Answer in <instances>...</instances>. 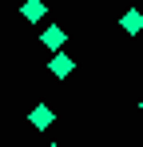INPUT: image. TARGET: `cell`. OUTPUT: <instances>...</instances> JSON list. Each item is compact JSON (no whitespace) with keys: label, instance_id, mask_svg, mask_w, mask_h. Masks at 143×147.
Returning a JSON list of instances; mask_svg holds the SVG:
<instances>
[{"label":"cell","instance_id":"1","mask_svg":"<svg viewBox=\"0 0 143 147\" xmlns=\"http://www.w3.org/2000/svg\"><path fill=\"white\" fill-rule=\"evenodd\" d=\"M40 44H44L48 52H64V44H68V32L60 24H48L44 32H40Z\"/></svg>","mask_w":143,"mask_h":147},{"label":"cell","instance_id":"2","mask_svg":"<svg viewBox=\"0 0 143 147\" xmlns=\"http://www.w3.org/2000/svg\"><path fill=\"white\" fill-rule=\"evenodd\" d=\"M72 68H76V60H72L68 52H52V60H48V72L56 76V80H68Z\"/></svg>","mask_w":143,"mask_h":147},{"label":"cell","instance_id":"3","mask_svg":"<svg viewBox=\"0 0 143 147\" xmlns=\"http://www.w3.org/2000/svg\"><path fill=\"white\" fill-rule=\"evenodd\" d=\"M28 123H32L36 131H48V127L56 123V111H52L48 103H36V107H32V115H28Z\"/></svg>","mask_w":143,"mask_h":147},{"label":"cell","instance_id":"4","mask_svg":"<svg viewBox=\"0 0 143 147\" xmlns=\"http://www.w3.org/2000/svg\"><path fill=\"white\" fill-rule=\"evenodd\" d=\"M119 28H123L127 36H139V32H143V12H139V8H127V12L119 16Z\"/></svg>","mask_w":143,"mask_h":147},{"label":"cell","instance_id":"5","mask_svg":"<svg viewBox=\"0 0 143 147\" xmlns=\"http://www.w3.org/2000/svg\"><path fill=\"white\" fill-rule=\"evenodd\" d=\"M20 16L24 20H32V24H40L48 16V8H44V0H24V8H20Z\"/></svg>","mask_w":143,"mask_h":147},{"label":"cell","instance_id":"6","mask_svg":"<svg viewBox=\"0 0 143 147\" xmlns=\"http://www.w3.org/2000/svg\"><path fill=\"white\" fill-rule=\"evenodd\" d=\"M48 147H60V143H48Z\"/></svg>","mask_w":143,"mask_h":147},{"label":"cell","instance_id":"7","mask_svg":"<svg viewBox=\"0 0 143 147\" xmlns=\"http://www.w3.org/2000/svg\"><path fill=\"white\" fill-rule=\"evenodd\" d=\"M139 111H143V103H139Z\"/></svg>","mask_w":143,"mask_h":147}]
</instances>
